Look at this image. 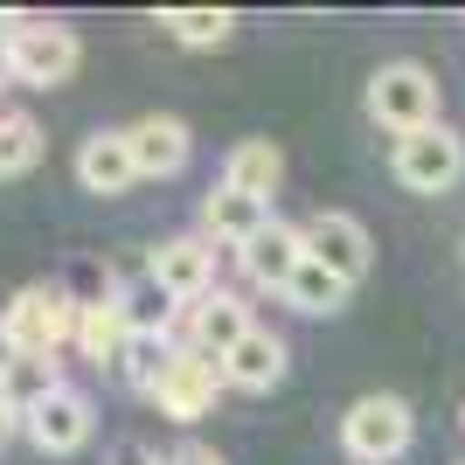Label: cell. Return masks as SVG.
I'll use <instances>...</instances> for the list:
<instances>
[{
  "label": "cell",
  "instance_id": "26",
  "mask_svg": "<svg viewBox=\"0 0 465 465\" xmlns=\"http://www.w3.org/2000/svg\"><path fill=\"white\" fill-rule=\"evenodd\" d=\"M15 361H21V348H15V333H7V327H0V375H7V369H15Z\"/></svg>",
  "mask_w": 465,
  "mask_h": 465
},
{
  "label": "cell",
  "instance_id": "14",
  "mask_svg": "<svg viewBox=\"0 0 465 465\" xmlns=\"http://www.w3.org/2000/svg\"><path fill=\"white\" fill-rule=\"evenodd\" d=\"M77 181H84V194H125L139 181L133 133H91L77 146Z\"/></svg>",
  "mask_w": 465,
  "mask_h": 465
},
{
  "label": "cell",
  "instance_id": "11",
  "mask_svg": "<svg viewBox=\"0 0 465 465\" xmlns=\"http://www.w3.org/2000/svg\"><path fill=\"white\" fill-rule=\"evenodd\" d=\"M264 230H272V202H257V194L230 188V181L202 194V236H215L223 251H243V243H257Z\"/></svg>",
  "mask_w": 465,
  "mask_h": 465
},
{
  "label": "cell",
  "instance_id": "3",
  "mask_svg": "<svg viewBox=\"0 0 465 465\" xmlns=\"http://www.w3.org/2000/svg\"><path fill=\"white\" fill-rule=\"evenodd\" d=\"M77 320H84V306H70V292H56V285H21L15 299H7V312H0V327L15 333L21 354L70 348V341H77Z\"/></svg>",
  "mask_w": 465,
  "mask_h": 465
},
{
  "label": "cell",
  "instance_id": "20",
  "mask_svg": "<svg viewBox=\"0 0 465 465\" xmlns=\"http://www.w3.org/2000/svg\"><path fill=\"white\" fill-rule=\"evenodd\" d=\"M160 28H167L181 49H223V42L236 35V15L230 7H167Z\"/></svg>",
  "mask_w": 465,
  "mask_h": 465
},
{
  "label": "cell",
  "instance_id": "19",
  "mask_svg": "<svg viewBox=\"0 0 465 465\" xmlns=\"http://www.w3.org/2000/svg\"><path fill=\"white\" fill-rule=\"evenodd\" d=\"M223 181L243 188V194H257V202H272V188L285 181V160H278L272 139H243V146L230 153V167H223Z\"/></svg>",
  "mask_w": 465,
  "mask_h": 465
},
{
  "label": "cell",
  "instance_id": "12",
  "mask_svg": "<svg viewBox=\"0 0 465 465\" xmlns=\"http://www.w3.org/2000/svg\"><path fill=\"white\" fill-rule=\"evenodd\" d=\"M251 333H257V320H251V306H243L236 292H209L202 306H188V348L215 354V361H230Z\"/></svg>",
  "mask_w": 465,
  "mask_h": 465
},
{
  "label": "cell",
  "instance_id": "7",
  "mask_svg": "<svg viewBox=\"0 0 465 465\" xmlns=\"http://www.w3.org/2000/svg\"><path fill=\"white\" fill-rule=\"evenodd\" d=\"M215 257H223V243H215V236H202V230H188V236L153 243L146 272L167 285V299H174V306H202V299L215 292Z\"/></svg>",
  "mask_w": 465,
  "mask_h": 465
},
{
  "label": "cell",
  "instance_id": "16",
  "mask_svg": "<svg viewBox=\"0 0 465 465\" xmlns=\"http://www.w3.org/2000/svg\"><path fill=\"white\" fill-rule=\"evenodd\" d=\"M125 341H133V320H125V306H118V292H104V299H91L77 320V348L91 354V361H125Z\"/></svg>",
  "mask_w": 465,
  "mask_h": 465
},
{
  "label": "cell",
  "instance_id": "27",
  "mask_svg": "<svg viewBox=\"0 0 465 465\" xmlns=\"http://www.w3.org/2000/svg\"><path fill=\"white\" fill-rule=\"evenodd\" d=\"M15 424H21V417H15V410H7V403H0V445L15 438Z\"/></svg>",
  "mask_w": 465,
  "mask_h": 465
},
{
  "label": "cell",
  "instance_id": "21",
  "mask_svg": "<svg viewBox=\"0 0 465 465\" xmlns=\"http://www.w3.org/2000/svg\"><path fill=\"white\" fill-rule=\"evenodd\" d=\"M348 292H354L348 278H333L327 264H312V257H306V264H299V278L285 285V306L306 312V320H320V312H341V306H348Z\"/></svg>",
  "mask_w": 465,
  "mask_h": 465
},
{
  "label": "cell",
  "instance_id": "13",
  "mask_svg": "<svg viewBox=\"0 0 465 465\" xmlns=\"http://www.w3.org/2000/svg\"><path fill=\"white\" fill-rule=\"evenodd\" d=\"M125 133H133L139 181H174L181 167H188V153H194L188 125H181V118H160V112H146L139 125H125Z\"/></svg>",
  "mask_w": 465,
  "mask_h": 465
},
{
  "label": "cell",
  "instance_id": "6",
  "mask_svg": "<svg viewBox=\"0 0 465 465\" xmlns=\"http://www.w3.org/2000/svg\"><path fill=\"white\" fill-rule=\"evenodd\" d=\"M230 389V369L215 361V354H202V348H188L181 341V354H174V369H167V382H160V417L167 424H202L215 410V396Z\"/></svg>",
  "mask_w": 465,
  "mask_h": 465
},
{
  "label": "cell",
  "instance_id": "1",
  "mask_svg": "<svg viewBox=\"0 0 465 465\" xmlns=\"http://www.w3.org/2000/svg\"><path fill=\"white\" fill-rule=\"evenodd\" d=\"M369 118L389 125L396 139L424 133V125H445L438 118V77H430L424 63H382L369 77Z\"/></svg>",
  "mask_w": 465,
  "mask_h": 465
},
{
  "label": "cell",
  "instance_id": "9",
  "mask_svg": "<svg viewBox=\"0 0 465 465\" xmlns=\"http://www.w3.org/2000/svg\"><path fill=\"white\" fill-rule=\"evenodd\" d=\"M91 424H97V410H91V396L84 389H70L63 382L49 403H35L28 410V438H35V451H49V459H70V451H84L91 445Z\"/></svg>",
  "mask_w": 465,
  "mask_h": 465
},
{
  "label": "cell",
  "instance_id": "8",
  "mask_svg": "<svg viewBox=\"0 0 465 465\" xmlns=\"http://www.w3.org/2000/svg\"><path fill=\"white\" fill-rule=\"evenodd\" d=\"M306 257H312V264H327L333 278L361 285V278H369V264H375V243H369V230H361L348 209H320V215L306 223Z\"/></svg>",
  "mask_w": 465,
  "mask_h": 465
},
{
  "label": "cell",
  "instance_id": "4",
  "mask_svg": "<svg viewBox=\"0 0 465 465\" xmlns=\"http://www.w3.org/2000/svg\"><path fill=\"white\" fill-rule=\"evenodd\" d=\"M417 438V417H410L403 396H361V403L341 417V445L354 465H396Z\"/></svg>",
  "mask_w": 465,
  "mask_h": 465
},
{
  "label": "cell",
  "instance_id": "22",
  "mask_svg": "<svg viewBox=\"0 0 465 465\" xmlns=\"http://www.w3.org/2000/svg\"><path fill=\"white\" fill-rule=\"evenodd\" d=\"M118 306H125L133 333H174V299H167V285H160L153 272L133 278V285H118Z\"/></svg>",
  "mask_w": 465,
  "mask_h": 465
},
{
  "label": "cell",
  "instance_id": "5",
  "mask_svg": "<svg viewBox=\"0 0 465 465\" xmlns=\"http://www.w3.org/2000/svg\"><path fill=\"white\" fill-rule=\"evenodd\" d=\"M396 181L410 194H451L465 181V139L451 125H424V133L396 139Z\"/></svg>",
  "mask_w": 465,
  "mask_h": 465
},
{
  "label": "cell",
  "instance_id": "25",
  "mask_svg": "<svg viewBox=\"0 0 465 465\" xmlns=\"http://www.w3.org/2000/svg\"><path fill=\"white\" fill-rule=\"evenodd\" d=\"M167 465H223V451H209V445H181V451H167Z\"/></svg>",
  "mask_w": 465,
  "mask_h": 465
},
{
  "label": "cell",
  "instance_id": "17",
  "mask_svg": "<svg viewBox=\"0 0 465 465\" xmlns=\"http://www.w3.org/2000/svg\"><path fill=\"white\" fill-rule=\"evenodd\" d=\"M56 389H63V369H56V354H21L15 369L0 375V403H7V410L21 417V424H28V410H35V403H49Z\"/></svg>",
  "mask_w": 465,
  "mask_h": 465
},
{
  "label": "cell",
  "instance_id": "23",
  "mask_svg": "<svg viewBox=\"0 0 465 465\" xmlns=\"http://www.w3.org/2000/svg\"><path fill=\"white\" fill-rule=\"evenodd\" d=\"M35 160H42V125L28 112H0V181L28 174Z\"/></svg>",
  "mask_w": 465,
  "mask_h": 465
},
{
  "label": "cell",
  "instance_id": "15",
  "mask_svg": "<svg viewBox=\"0 0 465 465\" xmlns=\"http://www.w3.org/2000/svg\"><path fill=\"white\" fill-rule=\"evenodd\" d=\"M285 341H278L272 327H257L251 341H243V348L230 354V361H223V369H230V389H251V396H264V389H278L285 382Z\"/></svg>",
  "mask_w": 465,
  "mask_h": 465
},
{
  "label": "cell",
  "instance_id": "28",
  "mask_svg": "<svg viewBox=\"0 0 465 465\" xmlns=\"http://www.w3.org/2000/svg\"><path fill=\"white\" fill-rule=\"evenodd\" d=\"M7 84H15V70H7V35H0V91H7Z\"/></svg>",
  "mask_w": 465,
  "mask_h": 465
},
{
  "label": "cell",
  "instance_id": "2",
  "mask_svg": "<svg viewBox=\"0 0 465 465\" xmlns=\"http://www.w3.org/2000/svg\"><path fill=\"white\" fill-rule=\"evenodd\" d=\"M77 63H84V42H77V28H63V21H28L21 15V28L7 35V70H15V84H28V91L70 84Z\"/></svg>",
  "mask_w": 465,
  "mask_h": 465
},
{
  "label": "cell",
  "instance_id": "18",
  "mask_svg": "<svg viewBox=\"0 0 465 465\" xmlns=\"http://www.w3.org/2000/svg\"><path fill=\"white\" fill-rule=\"evenodd\" d=\"M181 341L174 333H133L125 341V361H118V375L139 389V396H160V382H167V369H174Z\"/></svg>",
  "mask_w": 465,
  "mask_h": 465
},
{
  "label": "cell",
  "instance_id": "24",
  "mask_svg": "<svg viewBox=\"0 0 465 465\" xmlns=\"http://www.w3.org/2000/svg\"><path fill=\"white\" fill-rule=\"evenodd\" d=\"M104 465H167V459H160V451H146L139 438H125V445H118V451H112Z\"/></svg>",
  "mask_w": 465,
  "mask_h": 465
},
{
  "label": "cell",
  "instance_id": "29",
  "mask_svg": "<svg viewBox=\"0 0 465 465\" xmlns=\"http://www.w3.org/2000/svg\"><path fill=\"white\" fill-rule=\"evenodd\" d=\"M459 424H465V410H459Z\"/></svg>",
  "mask_w": 465,
  "mask_h": 465
},
{
  "label": "cell",
  "instance_id": "10",
  "mask_svg": "<svg viewBox=\"0 0 465 465\" xmlns=\"http://www.w3.org/2000/svg\"><path fill=\"white\" fill-rule=\"evenodd\" d=\"M236 264H243V278H251L257 292H278V299H285V285L299 278V264H306V230H292V223L272 215V230L257 236V243H243Z\"/></svg>",
  "mask_w": 465,
  "mask_h": 465
}]
</instances>
